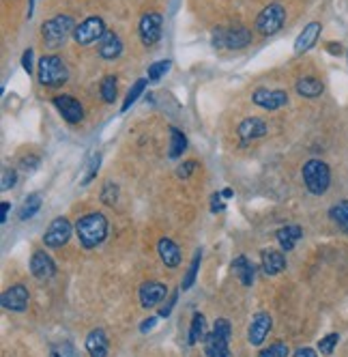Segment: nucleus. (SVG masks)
<instances>
[{"label": "nucleus", "instance_id": "nucleus-1", "mask_svg": "<svg viewBox=\"0 0 348 357\" xmlns=\"http://www.w3.org/2000/svg\"><path fill=\"white\" fill-rule=\"evenodd\" d=\"M107 231H110V224L103 213H86L76 222V235L84 250H95L97 245H101Z\"/></svg>", "mask_w": 348, "mask_h": 357}, {"label": "nucleus", "instance_id": "nucleus-2", "mask_svg": "<svg viewBox=\"0 0 348 357\" xmlns=\"http://www.w3.org/2000/svg\"><path fill=\"white\" fill-rule=\"evenodd\" d=\"M37 76L39 84L46 88H60L64 82L69 80V69L67 65L60 60L56 54H43L37 65Z\"/></svg>", "mask_w": 348, "mask_h": 357}, {"label": "nucleus", "instance_id": "nucleus-3", "mask_svg": "<svg viewBox=\"0 0 348 357\" xmlns=\"http://www.w3.org/2000/svg\"><path fill=\"white\" fill-rule=\"evenodd\" d=\"M76 19L71 15H56L52 19H48L46 24L41 26V37H43V43L50 48V50H56L60 46H64V41L69 39V35L76 33Z\"/></svg>", "mask_w": 348, "mask_h": 357}, {"label": "nucleus", "instance_id": "nucleus-4", "mask_svg": "<svg viewBox=\"0 0 348 357\" xmlns=\"http://www.w3.org/2000/svg\"><path fill=\"white\" fill-rule=\"evenodd\" d=\"M230 336L232 325L226 319H217L213 329L205 338V355L207 357H230Z\"/></svg>", "mask_w": 348, "mask_h": 357}, {"label": "nucleus", "instance_id": "nucleus-5", "mask_svg": "<svg viewBox=\"0 0 348 357\" xmlns=\"http://www.w3.org/2000/svg\"><path fill=\"white\" fill-rule=\"evenodd\" d=\"M301 176H303V183H306L308 192L314 196H322L331 185V170L322 160L306 162V166L301 170Z\"/></svg>", "mask_w": 348, "mask_h": 357}, {"label": "nucleus", "instance_id": "nucleus-6", "mask_svg": "<svg viewBox=\"0 0 348 357\" xmlns=\"http://www.w3.org/2000/svg\"><path fill=\"white\" fill-rule=\"evenodd\" d=\"M284 22H286V9L273 3L269 7H265L263 11L258 13L256 17V33L258 35H263V37H271L275 33L281 31V26H284Z\"/></svg>", "mask_w": 348, "mask_h": 357}, {"label": "nucleus", "instance_id": "nucleus-7", "mask_svg": "<svg viewBox=\"0 0 348 357\" xmlns=\"http://www.w3.org/2000/svg\"><path fill=\"white\" fill-rule=\"evenodd\" d=\"M252 43V31L243 26L234 28H217L213 31V46L226 50H243Z\"/></svg>", "mask_w": 348, "mask_h": 357}, {"label": "nucleus", "instance_id": "nucleus-8", "mask_svg": "<svg viewBox=\"0 0 348 357\" xmlns=\"http://www.w3.org/2000/svg\"><path fill=\"white\" fill-rule=\"evenodd\" d=\"M105 22L97 15L93 17H86L84 22L76 26V33H73V41L78 46H93L95 41H101V37L105 35Z\"/></svg>", "mask_w": 348, "mask_h": 357}, {"label": "nucleus", "instance_id": "nucleus-9", "mask_svg": "<svg viewBox=\"0 0 348 357\" xmlns=\"http://www.w3.org/2000/svg\"><path fill=\"white\" fill-rule=\"evenodd\" d=\"M73 231L76 229L71 226V222L67 217H56V219H52V224L48 226L46 235H43V245H46V248H52V250H58L71 239Z\"/></svg>", "mask_w": 348, "mask_h": 357}, {"label": "nucleus", "instance_id": "nucleus-10", "mask_svg": "<svg viewBox=\"0 0 348 357\" xmlns=\"http://www.w3.org/2000/svg\"><path fill=\"white\" fill-rule=\"evenodd\" d=\"M162 31H164V17L162 13L157 11H150V13H144L140 24H138V33H140V39L144 46H155V43L162 39Z\"/></svg>", "mask_w": 348, "mask_h": 357}, {"label": "nucleus", "instance_id": "nucleus-11", "mask_svg": "<svg viewBox=\"0 0 348 357\" xmlns=\"http://www.w3.org/2000/svg\"><path fill=\"white\" fill-rule=\"evenodd\" d=\"M138 297H140V306L150 310V308H157L166 301L168 297V286L164 282H155V280H148L140 286L138 291Z\"/></svg>", "mask_w": 348, "mask_h": 357}, {"label": "nucleus", "instance_id": "nucleus-12", "mask_svg": "<svg viewBox=\"0 0 348 357\" xmlns=\"http://www.w3.org/2000/svg\"><path fill=\"white\" fill-rule=\"evenodd\" d=\"M52 103L56 106L58 115L64 121H67L69 125L82 123V119H84V108H82V103L76 97H71V95H58V97L52 99Z\"/></svg>", "mask_w": 348, "mask_h": 357}, {"label": "nucleus", "instance_id": "nucleus-13", "mask_svg": "<svg viewBox=\"0 0 348 357\" xmlns=\"http://www.w3.org/2000/svg\"><path fill=\"white\" fill-rule=\"evenodd\" d=\"M252 101L265 110H279L288 103V93L281 91V88H258L252 95Z\"/></svg>", "mask_w": 348, "mask_h": 357}, {"label": "nucleus", "instance_id": "nucleus-14", "mask_svg": "<svg viewBox=\"0 0 348 357\" xmlns=\"http://www.w3.org/2000/svg\"><path fill=\"white\" fill-rule=\"evenodd\" d=\"M271 327H273V319H271L269 312H258V315L252 319L250 327H247V340H250V344H254V347L263 344L267 340V336H269Z\"/></svg>", "mask_w": 348, "mask_h": 357}, {"label": "nucleus", "instance_id": "nucleus-15", "mask_svg": "<svg viewBox=\"0 0 348 357\" xmlns=\"http://www.w3.org/2000/svg\"><path fill=\"white\" fill-rule=\"evenodd\" d=\"M28 301H31V293L24 284H15V286L7 288L3 293V299H0L3 308L11 310V312H24L28 308Z\"/></svg>", "mask_w": 348, "mask_h": 357}, {"label": "nucleus", "instance_id": "nucleus-16", "mask_svg": "<svg viewBox=\"0 0 348 357\" xmlns=\"http://www.w3.org/2000/svg\"><path fill=\"white\" fill-rule=\"evenodd\" d=\"M267 131H269V125L263 119L252 117V119H245V121L238 123L236 136H238V140H241L243 144H247L252 140H258V138L267 136Z\"/></svg>", "mask_w": 348, "mask_h": 357}, {"label": "nucleus", "instance_id": "nucleus-17", "mask_svg": "<svg viewBox=\"0 0 348 357\" xmlns=\"http://www.w3.org/2000/svg\"><path fill=\"white\" fill-rule=\"evenodd\" d=\"M31 272L39 280H50L56 274V265L54 258L46 250H37L31 258Z\"/></svg>", "mask_w": 348, "mask_h": 357}, {"label": "nucleus", "instance_id": "nucleus-18", "mask_svg": "<svg viewBox=\"0 0 348 357\" xmlns=\"http://www.w3.org/2000/svg\"><path fill=\"white\" fill-rule=\"evenodd\" d=\"M322 33V24L320 22H310V24L303 28L295 41V54H303V52H308L316 46V41Z\"/></svg>", "mask_w": 348, "mask_h": 357}, {"label": "nucleus", "instance_id": "nucleus-19", "mask_svg": "<svg viewBox=\"0 0 348 357\" xmlns=\"http://www.w3.org/2000/svg\"><path fill=\"white\" fill-rule=\"evenodd\" d=\"M157 252H159V258L166 267H170V269H177V267L181 265V248L177 243H174L170 237H164L159 239L157 243Z\"/></svg>", "mask_w": 348, "mask_h": 357}, {"label": "nucleus", "instance_id": "nucleus-20", "mask_svg": "<svg viewBox=\"0 0 348 357\" xmlns=\"http://www.w3.org/2000/svg\"><path fill=\"white\" fill-rule=\"evenodd\" d=\"M97 50L103 60H116L123 54V41L116 33H105L99 41Z\"/></svg>", "mask_w": 348, "mask_h": 357}, {"label": "nucleus", "instance_id": "nucleus-21", "mask_svg": "<svg viewBox=\"0 0 348 357\" xmlns=\"http://www.w3.org/2000/svg\"><path fill=\"white\" fill-rule=\"evenodd\" d=\"M260 265H263V272L267 276H277L286 269V256L269 248V250H263V254H260Z\"/></svg>", "mask_w": 348, "mask_h": 357}, {"label": "nucleus", "instance_id": "nucleus-22", "mask_svg": "<svg viewBox=\"0 0 348 357\" xmlns=\"http://www.w3.org/2000/svg\"><path fill=\"white\" fill-rule=\"evenodd\" d=\"M107 349H110V342H107V333L101 327L93 329L86 336V351L91 357H107Z\"/></svg>", "mask_w": 348, "mask_h": 357}, {"label": "nucleus", "instance_id": "nucleus-23", "mask_svg": "<svg viewBox=\"0 0 348 357\" xmlns=\"http://www.w3.org/2000/svg\"><path fill=\"white\" fill-rule=\"evenodd\" d=\"M275 237H277V243L281 245V250H284V252H293L297 241L303 237V229L297 226V224H288V226H281L275 233Z\"/></svg>", "mask_w": 348, "mask_h": 357}, {"label": "nucleus", "instance_id": "nucleus-24", "mask_svg": "<svg viewBox=\"0 0 348 357\" xmlns=\"http://www.w3.org/2000/svg\"><path fill=\"white\" fill-rule=\"evenodd\" d=\"M295 88H297V93H299L301 97H306V99H316V97L322 95L324 84H322L318 78L306 76V78H299V80H297Z\"/></svg>", "mask_w": 348, "mask_h": 357}, {"label": "nucleus", "instance_id": "nucleus-25", "mask_svg": "<svg viewBox=\"0 0 348 357\" xmlns=\"http://www.w3.org/2000/svg\"><path fill=\"white\" fill-rule=\"evenodd\" d=\"M232 269H234L238 282H241L243 286H252L254 284V265L250 263L247 256H236L232 260Z\"/></svg>", "mask_w": 348, "mask_h": 357}, {"label": "nucleus", "instance_id": "nucleus-26", "mask_svg": "<svg viewBox=\"0 0 348 357\" xmlns=\"http://www.w3.org/2000/svg\"><path fill=\"white\" fill-rule=\"evenodd\" d=\"M207 319L202 312H195V315L191 317V325H189V336H187V342L193 347V344H198L200 340L207 338Z\"/></svg>", "mask_w": 348, "mask_h": 357}, {"label": "nucleus", "instance_id": "nucleus-27", "mask_svg": "<svg viewBox=\"0 0 348 357\" xmlns=\"http://www.w3.org/2000/svg\"><path fill=\"white\" fill-rule=\"evenodd\" d=\"M187 149V138L185 133L177 127H170V151H168V158L170 160H179L181 155Z\"/></svg>", "mask_w": 348, "mask_h": 357}, {"label": "nucleus", "instance_id": "nucleus-28", "mask_svg": "<svg viewBox=\"0 0 348 357\" xmlns=\"http://www.w3.org/2000/svg\"><path fill=\"white\" fill-rule=\"evenodd\" d=\"M329 217L342 233L348 235V200H340V203H336L329 209Z\"/></svg>", "mask_w": 348, "mask_h": 357}, {"label": "nucleus", "instance_id": "nucleus-29", "mask_svg": "<svg viewBox=\"0 0 348 357\" xmlns=\"http://www.w3.org/2000/svg\"><path fill=\"white\" fill-rule=\"evenodd\" d=\"M41 205H43V198H41V194L39 192H35V194H31L24 203H21V207H19V219H31V217H35L37 213H39V209H41Z\"/></svg>", "mask_w": 348, "mask_h": 357}, {"label": "nucleus", "instance_id": "nucleus-30", "mask_svg": "<svg viewBox=\"0 0 348 357\" xmlns=\"http://www.w3.org/2000/svg\"><path fill=\"white\" fill-rule=\"evenodd\" d=\"M200 260H202V250H195V252H193V258H191V263H189V269H187V274H185V278H183V284H181L183 291H189V288L193 286V282H195V278H198Z\"/></svg>", "mask_w": 348, "mask_h": 357}, {"label": "nucleus", "instance_id": "nucleus-31", "mask_svg": "<svg viewBox=\"0 0 348 357\" xmlns=\"http://www.w3.org/2000/svg\"><path fill=\"white\" fill-rule=\"evenodd\" d=\"M170 67H172V60L166 58V60H157L153 65H148V72H146V80L148 82H159L162 76H166L170 72Z\"/></svg>", "mask_w": 348, "mask_h": 357}, {"label": "nucleus", "instance_id": "nucleus-32", "mask_svg": "<svg viewBox=\"0 0 348 357\" xmlns=\"http://www.w3.org/2000/svg\"><path fill=\"white\" fill-rule=\"evenodd\" d=\"M146 82H148V80H138L132 88H129V93H127V97H125V101H123V106H121V113H127V110L140 99V95L144 93V88H146Z\"/></svg>", "mask_w": 348, "mask_h": 357}, {"label": "nucleus", "instance_id": "nucleus-33", "mask_svg": "<svg viewBox=\"0 0 348 357\" xmlns=\"http://www.w3.org/2000/svg\"><path fill=\"white\" fill-rule=\"evenodd\" d=\"M101 99L105 103H114V99H116V76L107 74L101 80Z\"/></svg>", "mask_w": 348, "mask_h": 357}, {"label": "nucleus", "instance_id": "nucleus-34", "mask_svg": "<svg viewBox=\"0 0 348 357\" xmlns=\"http://www.w3.org/2000/svg\"><path fill=\"white\" fill-rule=\"evenodd\" d=\"M288 353H290V349L286 342H273L267 349L260 351L258 357H288Z\"/></svg>", "mask_w": 348, "mask_h": 357}, {"label": "nucleus", "instance_id": "nucleus-35", "mask_svg": "<svg viewBox=\"0 0 348 357\" xmlns=\"http://www.w3.org/2000/svg\"><path fill=\"white\" fill-rule=\"evenodd\" d=\"M99 166H101V155L95 153L93 158L89 160V166H86V172L82 176V185H89L93 181V178L97 176V172H99Z\"/></svg>", "mask_w": 348, "mask_h": 357}, {"label": "nucleus", "instance_id": "nucleus-36", "mask_svg": "<svg viewBox=\"0 0 348 357\" xmlns=\"http://www.w3.org/2000/svg\"><path fill=\"white\" fill-rule=\"evenodd\" d=\"M338 342H340V333H327V336L318 340V351L322 355H331L336 351Z\"/></svg>", "mask_w": 348, "mask_h": 357}, {"label": "nucleus", "instance_id": "nucleus-37", "mask_svg": "<svg viewBox=\"0 0 348 357\" xmlns=\"http://www.w3.org/2000/svg\"><path fill=\"white\" fill-rule=\"evenodd\" d=\"M101 200H103L105 205H110V207L119 200V188H116L112 181H107V183L103 185V190H101Z\"/></svg>", "mask_w": 348, "mask_h": 357}, {"label": "nucleus", "instance_id": "nucleus-38", "mask_svg": "<svg viewBox=\"0 0 348 357\" xmlns=\"http://www.w3.org/2000/svg\"><path fill=\"white\" fill-rule=\"evenodd\" d=\"M15 183H17V174H15V170H11V168H5L3 170V192H9L11 188H15Z\"/></svg>", "mask_w": 348, "mask_h": 357}, {"label": "nucleus", "instance_id": "nucleus-39", "mask_svg": "<svg viewBox=\"0 0 348 357\" xmlns=\"http://www.w3.org/2000/svg\"><path fill=\"white\" fill-rule=\"evenodd\" d=\"M193 170H195V160H187V162H183V164L177 168V176H179V178H189Z\"/></svg>", "mask_w": 348, "mask_h": 357}, {"label": "nucleus", "instance_id": "nucleus-40", "mask_svg": "<svg viewBox=\"0 0 348 357\" xmlns=\"http://www.w3.org/2000/svg\"><path fill=\"white\" fill-rule=\"evenodd\" d=\"M21 69H24L28 76L33 74V48L24 50V54H21Z\"/></svg>", "mask_w": 348, "mask_h": 357}, {"label": "nucleus", "instance_id": "nucleus-41", "mask_svg": "<svg viewBox=\"0 0 348 357\" xmlns=\"http://www.w3.org/2000/svg\"><path fill=\"white\" fill-rule=\"evenodd\" d=\"M177 297H179V291H177V293H172L170 299H168V304L162 306V310H159V317H162V319H168V317H170V312H172L174 304H177Z\"/></svg>", "mask_w": 348, "mask_h": 357}, {"label": "nucleus", "instance_id": "nucleus-42", "mask_svg": "<svg viewBox=\"0 0 348 357\" xmlns=\"http://www.w3.org/2000/svg\"><path fill=\"white\" fill-rule=\"evenodd\" d=\"M224 209H226V205L222 203V194H213V198H211V211L217 213V211H224Z\"/></svg>", "mask_w": 348, "mask_h": 357}, {"label": "nucleus", "instance_id": "nucleus-43", "mask_svg": "<svg viewBox=\"0 0 348 357\" xmlns=\"http://www.w3.org/2000/svg\"><path fill=\"white\" fill-rule=\"evenodd\" d=\"M293 357H318L316 355V351L314 349H310V347H301V349H297L295 351V355Z\"/></svg>", "mask_w": 348, "mask_h": 357}, {"label": "nucleus", "instance_id": "nucleus-44", "mask_svg": "<svg viewBox=\"0 0 348 357\" xmlns=\"http://www.w3.org/2000/svg\"><path fill=\"white\" fill-rule=\"evenodd\" d=\"M155 323H157V317H150V319L142 321V323H140V331H142V333L150 331V329H153V327H155Z\"/></svg>", "mask_w": 348, "mask_h": 357}, {"label": "nucleus", "instance_id": "nucleus-45", "mask_svg": "<svg viewBox=\"0 0 348 357\" xmlns=\"http://www.w3.org/2000/svg\"><path fill=\"white\" fill-rule=\"evenodd\" d=\"M9 211H11V205H9V203H3V215H0V222H3V224L7 222V215H9Z\"/></svg>", "mask_w": 348, "mask_h": 357}, {"label": "nucleus", "instance_id": "nucleus-46", "mask_svg": "<svg viewBox=\"0 0 348 357\" xmlns=\"http://www.w3.org/2000/svg\"><path fill=\"white\" fill-rule=\"evenodd\" d=\"M220 194H222V198H226V200H228V198H232V190H230V188H226V190H224V192H220Z\"/></svg>", "mask_w": 348, "mask_h": 357}, {"label": "nucleus", "instance_id": "nucleus-47", "mask_svg": "<svg viewBox=\"0 0 348 357\" xmlns=\"http://www.w3.org/2000/svg\"><path fill=\"white\" fill-rule=\"evenodd\" d=\"M35 13V0H31V5H28V17H33Z\"/></svg>", "mask_w": 348, "mask_h": 357}, {"label": "nucleus", "instance_id": "nucleus-48", "mask_svg": "<svg viewBox=\"0 0 348 357\" xmlns=\"http://www.w3.org/2000/svg\"><path fill=\"white\" fill-rule=\"evenodd\" d=\"M52 357H60V355H58V353H54V355H52Z\"/></svg>", "mask_w": 348, "mask_h": 357}]
</instances>
